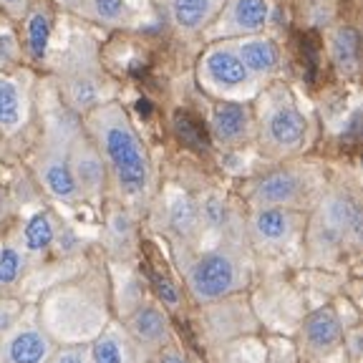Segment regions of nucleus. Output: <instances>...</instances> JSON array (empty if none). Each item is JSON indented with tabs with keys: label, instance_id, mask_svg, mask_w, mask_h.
<instances>
[{
	"label": "nucleus",
	"instance_id": "obj_25",
	"mask_svg": "<svg viewBox=\"0 0 363 363\" xmlns=\"http://www.w3.org/2000/svg\"><path fill=\"white\" fill-rule=\"evenodd\" d=\"M58 227L61 222L56 220L51 210H38L28 217V220L23 222V230H21V247L26 255H43L48 250L53 247L56 242V235H58Z\"/></svg>",
	"mask_w": 363,
	"mask_h": 363
},
{
	"label": "nucleus",
	"instance_id": "obj_3",
	"mask_svg": "<svg viewBox=\"0 0 363 363\" xmlns=\"http://www.w3.org/2000/svg\"><path fill=\"white\" fill-rule=\"evenodd\" d=\"M255 142L260 152L275 162L298 159L311 144L313 126L295 94L283 84L272 81L262 86L255 99Z\"/></svg>",
	"mask_w": 363,
	"mask_h": 363
},
{
	"label": "nucleus",
	"instance_id": "obj_22",
	"mask_svg": "<svg viewBox=\"0 0 363 363\" xmlns=\"http://www.w3.org/2000/svg\"><path fill=\"white\" fill-rule=\"evenodd\" d=\"M21 23L23 56H28L30 61H45L53 35V13L48 0H33V6H30V11L26 13V18Z\"/></svg>",
	"mask_w": 363,
	"mask_h": 363
},
{
	"label": "nucleus",
	"instance_id": "obj_14",
	"mask_svg": "<svg viewBox=\"0 0 363 363\" xmlns=\"http://www.w3.org/2000/svg\"><path fill=\"white\" fill-rule=\"evenodd\" d=\"M30 74L13 71L0 74V136L13 139L30 121Z\"/></svg>",
	"mask_w": 363,
	"mask_h": 363
},
{
	"label": "nucleus",
	"instance_id": "obj_12",
	"mask_svg": "<svg viewBox=\"0 0 363 363\" xmlns=\"http://www.w3.org/2000/svg\"><path fill=\"white\" fill-rule=\"evenodd\" d=\"M71 174H74L81 199H89L94 204L101 202L108 187V174L96 144L91 142V136L84 131V124L71 142Z\"/></svg>",
	"mask_w": 363,
	"mask_h": 363
},
{
	"label": "nucleus",
	"instance_id": "obj_13",
	"mask_svg": "<svg viewBox=\"0 0 363 363\" xmlns=\"http://www.w3.org/2000/svg\"><path fill=\"white\" fill-rule=\"evenodd\" d=\"M210 134L217 147L240 149L255 142V111L252 104L217 101L210 113Z\"/></svg>",
	"mask_w": 363,
	"mask_h": 363
},
{
	"label": "nucleus",
	"instance_id": "obj_27",
	"mask_svg": "<svg viewBox=\"0 0 363 363\" xmlns=\"http://www.w3.org/2000/svg\"><path fill=\"white\" fill-rule=\"evenodd\" d=\"M23 68V43L16 23L0 16V74H13Z\"/></svg>",
	"mask_w": 363,
	"mask_h": 363
},
{
	"label": "nucleus",
	"instance_id": "obj_5",
	"mask_svg": "<svg viewBox=\"0 0 363 363\" xmlns=\"http://www.w3.org/2000/svg\"><path fill=\"white\" fill-rule=\"evenodd\" d=\"M250 275L252 265L242 240H220V245L194 255L184 267V283L199 306H215L240 293L250 283Z\"/></svg>",
	"mask_w": 363,
	"mask_h": 363
},
{
	"label": "nucleus",
	"instance_id": "obj_33",
	"mask_svg": "<svg viewBox=\"0 0 363 363\" xmlns=\"http://www.w3.org/2000/svg\"><path fill=\"white\" fill-rule=\"evenodd\" d=\"M154 363H189V361L179 348L169 343V346H164L159 353H154Z\"/></svg>",
	"mask_w": 363,
	"mask_h": 363
},
{
	"label": "nucleus",
	"instance_id": "obj_18",
	"mask_svg": "<svg viewBox=\"0 0 363 363\" xmlns=\"http://www.w3.org/2000/svg\"><path fill=\"white\" fill-rule=\"evenodd\" d=\"M169 26L182 35H197L210 28L227 0H159Z\"/></svg>",
	"mask_w": 363,
	"mask_h": 363
},
{
	"label": "nucleus",
	"instance_id": "obj_9",
	"mask_svg": "<svg viewBox=\"0 0 363 363\" xmlns=\"http://www.w3.org/2000/svg\"><path fill=\"white\" fill-rule=\"evenodd\" d=\"M306 212L280 207H252L245 220V238L262 252H280L306 233Z\"/></svg>",
	"mask_w": 363,
	"mask_h": 363
},
{
	"label": "nucleus",
	"instance_id": "obj_31",
	"mask_svg": "<svg viewBox=\"0 0 363 363\" xmlns=\"http://www.w3.org/2000/svg\"><path fill=\"white\" fill-rule=\"evenodd\" d=\"M23 311L26 308L21 306V303L16 301H0V335H6L8 330L13 328V325L21 320Z\"/></svg>",
	"mask_w": 363,
	"mask_h": 363
},
{
	"label": "nucleus",
	"instance_id": "obj_6",
	"mask_svg": "<svg viewBox=\"0 0 363 363\" xmlns=\"http://www.w3.org/2000/svg\"><path fill=\"white\" fill-rule=\"evenodd\" d=\"M325 189L323 169L315 162L288 159L257 174L245 189L250 210L252 207H280V210L311 212Z\"/></svg>",
	"mask_w": 363,
	"mask_h": 363
},
{
	"label": "nucleus",
	"instance_id": "obj_15",
	"mask_svg": "<svg viewBox=\"0 0 363 363\" xmlns=\"http://www.w3.org/2000/svg\"><path fill=\"white\" fill-rule=\"evenodd\" d=\"M124 330L142 356H154L172 340V325L164 308L157 303H139L124 320Z\"/></svg>",
	"mask_w": 363,
	"mask_h": 363
},
{
	"label": "nucleus",
	"instance_id": "obj_19",
	"mask_svg": "<svg viewBox=\"0 0 363 363\" xmlns=\"http://www.w3.org/2000/svg\"><path fill=\"white\" fill-rule=\"evenodd\" d=\"M325 53L340 76L356 79L361 68V35L351 23H333L325 28Z\"/></svg>",
	"mask_w": 363,
	"mask_h": 363
},
{
	"label": "nucleus",
	"instance_id": "obj_34",
	"mask_svg": "<svg viewBox=\"0 0 363 363\" xmlns=\"http://www.w3.org/2000/svg\"><path fill=\"white\" fill-rule=\"evenodd\" d=\"M8 215H11V197H8L6 189L0 187V222L6 220Z\"/></svg>",
	"mask_w": 363,
	"mask_h": 363
},
{
	"label": "nucleus",
	"instance_id": "obj_7",
	"mask_svg": "<svg viewBox=\"0 0 363 363\" xmlns=\"http://www.w3.org/2000/svg\"><path fill=\"white\" fill-rule=\"evenodd\" d=\"M79 129L81 116L71 113L68 108L48 113L33 157L35 182L48 197L66 204H76L81 199L74 174H71V142L79 134Z\"/></svg>",
	"mask_w": 363,
	"mask_h": 363
},
{
	"label": "nucleus",
	"instance_id": "obj_24",
	"mask_svg": "<svg viewBox=\"0 0 363 363\" xmlns=\"http://www.w3.org/2000/svg\"><path fill=\"white\" fill-rule=\"evenodd\" d=\"M76 16L94 21L104 28H136L139 18L124 0H79L76 6Z\"/></svg>",
	"mask_w": 363,
	"mask_h": 363
},
{
	"label": "nucleus",
	"instance_id": "obj_28",
	"mask_svg": "<svg viewBox=\"0 0 363 363\" xmlns=\"http://www.w3.org/2000/svg\"><path fill=\"white\" fill-rule=\"evenodd\" d=\"M26 267H28V255L23 252L21 245H0V290L13 288V285L21 283V278L26 275Z\"/></svg>",
	"mask_w": 363,
	"mask_h": 363
},
{
	"label": "nucleus",
	"instance_id": "obj_23",
	"mask_svg": "<svg viewBox=\"0 0 363 363\" xmlns=\"http://www.w3.org/2000/svg\"><path fill=\"white\" fill-rule=\"evenodd\" d=\"M91 363H142V351L126 335L124 325L108 323L99 330V335L89 343Z\"/></svg>",
	"mask_w": 363,
	"mask_h": 363
},
{
	"label": "nucleus",
	"instance_id": "obj_16",
	"mask_svg": "<svg viewBox=\"0 0 363 363\" xmlns=\"http://www.w3.org/2000/svg\"><path fill=\"white\" fill-rule=\"evenodd\" d=\"M230 43H233L242 66L252 74V79H257L262 86L278 79L280 68H283V53H280V45L275 43V38H270L267 33H257L230 40Z\"/></svg>",
	"mask_w": 363,
	"mask_h": 363
},
{
	"label": "nucleus",
	"instance_id": "obj_30",
	"mask_svg": "<svg viewBox=\"0 0 363 363\" xmlns=\"http://www.w3.org/2000/svg\"><path fill=\"white\" fill-rule=\"evenodd\" d=\"M45 363H91L89 343H71V346L53 348L51 358Z\"/></svg>",
	"mask_w": 363,
	"mask_h": 363
},
{
	"label": "nucleus",
	"instance_id": "obj_35",
	"mask_svg": "<svg viewBox=\"0 0 363 363\" xmlns=\"http://www.w3.org/2000/svg\"><path fill=\"white\" fill-rule=\"evenodd\" d=\"M124 3L136 13V16H142L144 11H149V0H124Z\"/></svg>",
	"mask_w": 363,
	"mask_h": 363
},
{
	"label": "nucleus",
	"instance_id": "obj_26",
	"mask_svg": "<svg viewBox=\"0 0 363 363\" xmlns=\"http://www.w3.org/2000/svg\"><path fill=\"white\" fill-rule=\"evenodd\" d=\"M106 245L113 255H119V257H126L129 250L134 247V220H131V212L126 210L124 204L116 207V210L108 215Z\"/></svg>",
	"mask_w": 363,
	"mask_h": 363
},
{
	"label": "nucleus",
	"instance_id": "obj_20",
	"mask_svg": "<svg viewBox=\"0 0 363 363\" xmlns=\"http://www.w3.org/2000/svg\"><path fill=\"white\" fill-rule=\"evenodd\" d=\"M202 230L220 235V240H240L245 235V222L238 217L233 202L220 192H207L197 199Z\"/></svg>",
	"mask_w": 363,
	"mask_h": 363
},
{
	"label": "nucleus",
	"instance_id": "obj_4",
	"mask_svg": "<svg viewBox=\"0 0 363 363\" xmlns=\"http://www.w3.org/2000/svg\"><path fill=\"white\" fill-rule=\"evenodd\" d=\"M363 207L348 184H325L306 222V245L311 257H333L346 245H361Z\"/></svg>",
	"mask_w": 363,
	"mask_h": 363
},
{
	"label": "nucleus",
	"instance_id": "obj_10",
	"mask_svg": "<svg viewBox=\"0 0 363 363\" xmlns=\"http://www.w3.org/2000/svg\"><path fill=\"white\" fill-rule=\"evenodd\" d=\"M272 8H275L272 0H227L215 23L204 30V38L215 43V40H238L265 33L272 21Z\"/></svg>",
	"mask_w": 363,
	"mask_h": 363
},
{
	"label": "nucleus",
	"instance_id": "obj_2",
	"mask_svg": "<svg viewBox=\"0 0 363 363\" xmlns=\"http://www.w3.org/2000/svg\"><path fill=\"white\" fill-rule=\"evenodd\" d=\"M51 71L63 106L76 116H86L101 104L113 101L116 86L101 66L96 40L84 30H76L51 58Z\"/></svg>",
	"mask_w": 363,
	"mask_h": 363
},
{
	"label": "nucleus",
	"instance_id": "obj_21",
	"mask_svg": "<svg viewBox=\"0 0 363 363\" xmlns=\"http://www.w3.org/2000/svg\"><path fill=\"white\" fill-rule=\"evenodd\" d=\"M164 215H167V227L177 240H182L184 245H194L202 238V220H199V207L197 199L184 189H172L167 194L164 202Z\"/></svg>",
	"mask_w": 363,
	"mask_h": 363
},
{
	"label": "nucleus",
	"instance_id": "obj_11",
	"mask_svg": "<svg viewBox=\"0 0 363 363\" xmlns=\"http://www.w3.org/2000/svg\"><path fill=\"white\" fill-rule=\"evenodd\" d=\"M53 338L35 311H23L21 320L0 335V363H45L53 353Z\"/></svg>",
	"mask_w": 363,
	"mask_h": 363
},
{
	"label": "nucleus",
	"instance_id": "obj_29",
	"mask_svg": "<svg viewBox=\"0 0 363 363\" xmlns=\"http://www.w3.org/2000/svg\"><path fill=\"white\" fill-rule=\"evenodd\" d=\"M149 280H152V288H154V293H157L159 301H162V306L172 308V311L182 306V293L169 275H162V272L152 270L149 272Z\"/></svg>",
	"mask_w": 363,
	"mask_h": 363
},
{
	"label": "nucleus",
	"instance_id": "obj_32",
	"mask_svg": "<svg viewBox=\"0 0 363 363\" xmlns=\"http://www.w3.org/2000/svg\"><path fill=\"white\" fill-rule=\"evenodd\" d=\"M30 6H33V0H0V16L8 18L11 23H21L30 11Z\"/></svg>",
	"mask_w": 363,
	"mask_h": 363
},
{
	"label": "nucleus",
	"instance_id": "obj_8",
	"mask_svg": "<svg viewBox=\"0 0 363 363\" xmlns=\"http://www.w3.org/2000/svg\"><path fill=\"white\" fill-rule=\"evenodd\" d=\"M197 81L217 101L252 104L262 91V84L242 66L230 40H215L204 48L197 61Z\"/></svg>",
	"mask_w": 363,
	"mask_h": 363
},
{
	"label": "nucleus",
	"instance_id": "obj_1",
	"mask_svg": "<svg viewBox=\"0 0 363 363\" xmlns=\"http://www.w3.org/2000/svg\"><path fill=\"white\" fill-rule=\"evenodd\" d=\"M84 131L96 144L108 184L126 210L144 212L154 199V164L144 139L121 101H106L84 116Z\"/></svg>",
	"mask_w": 363,
	"mask_h": 363
},
{
	"label": "nucleus",
	"instance_id": "obj_17",
	"mask_svg": "<svg viewBox=\"0 0 363 363\" xmlns=\"http://www.w3.org/2000/svg\"><path fill=\"white\" fill-rule=\"evenodd\" d=\"M343 338H346V330H343V323H340L335 308L330 306L311 313L301 328L303 351L313 358H323L333 353L343 343Z\"/></svg>",
	"mask_w": 363,
	"mask_h": 363
}]
</instances>
